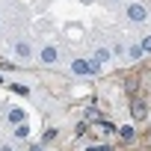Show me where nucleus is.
Instances as JSON below:
<instances>
[{"label":"nucleus","instance_id":"1","mask_svg":"<svg viewBox=\"0 0 151 151\" xmlns=\"http://www.w3.org/2000/svg\"><path fill=\"white\" fill-rule=\"evenodd\" d=\"M127 18H130L133 24H142V21H148V9H145L142 3H130V6H127Z\"/></svg>","mask_w":151,"mask_h":151},{"label":"nucleus","instance_id":"2","mask_svg":"<svg viewBox=\"0 0 151 151\" xmlns=\"http://www.w3.org/2000/svg\"><path fill=\"white\" fill-rule=\"evenodd\" d=\"M39 59H42L45 65H56V59H59V50H56V45H45V47L39 50Z\"/></svg>","mask_w":151,"mask_h":151},{"label":"nucleus","instance_id":"3","mask_svg":"<svg viewBox=\"0 0 151 151\" xmlns=\"http://www.w3.org/2000/svg\"><path fill=\"white\" fill-rule=\"evenodd\" d=\"M71 71H74V74H95L98 68H95L89 59H74V62H71Z\"/></svg>","mask_w":151,"mask_h":151},{"label":"nucleus","instance_id":"4","mask_svg":"<svg viewBox=\"0 0 151 151\" xmlns=\"http://www.w3.org/2000/svg\"><path fill=\"white\" fill-rule=\"evenodd\" d=\"M110 56H113V50H110V47H98V50H95V56H92L89 62H92V65L98 68V65H104V62H110Z\"/></svg>","mask_w":151,"mask_h":151},{"label":"nucleus","instance_id":"5","mask_svg":"<svg viewBox=\"0 0 151 151\" xmlns=\"http://www.w3.org/2000/svg\"><path fill=\"white\" fill-rule=\"evenodd\" d=\"M15 56L27 62V59L33 56V47H30V42H18V45H15Z\"/></svg>","mask_w":151,"mask_h":151},{"label":"nucleus","instance_id":"6","mask_svg":"<svg viewBox=\"0 0 151 151\" xmlns=\"http://www.w3.org/2000/svg\"><path fill=\"white\" fill-rule=\"evenodd\" d=\"M6 119H9V124H24V122H27V116H24V110H21V107H12Z\"/></svg>","mask_w":151,"mask_h":151},{"label":"nucleus","instance_id":"7","mask_svg":"<svg viewBox=\"0 0 151 151\" xmlns=\"http://www.w3.org/2000/svg\"><path fill=\"white\" fill-rule=\"evenodd\" d=\"M30 136V127H27V122L24 124H15V139H27Z\"/></svg>","mask_w":151,"mask_h":151},{"label":"nucleus","instance_id":"8","mask_svg":"<svg viewBox=\"0 0 151 151\" xmlns=\"http://www.w3.org/2000/svg\"><path fill=\"white\" fill-rule=\"evenodd\" d=\"M9 89H12L15 95H24V98L30 95V89H27V86H21V83H9Z\"/></svg>","mask_w":151,"mask_h":151},{"label":"nucleus","instance_id":"9","mask_svg":"<svg viewBox=\"0 0 151 151\" xmlns=\"http://www.w3.org/2000/svg\"><path fill=\"white\" fill-rule=\"evenodd\" d=\"M127 53H130V59H139V56H142V47H139V45H133Z\"/></svg>","mask_w":151,"mask_h":151},{"label":"nucleus","instance_id":"10","mask_svg":"<svg viewBox=\"0 0 151 151\" xmlns=\"http://www.w3.org/2000/svg\"><path fill=\"white\" fill-rule=\"evenodd\" d=\"M139 47H142V53H151V36H145V39H142V45H139Z\"/></svg>","mask_w":151,"mask_h":151},{"label":"nucleus","instance_id":"11","mask_svg":"<svg viewBox=\"0 0 151 151\" xmlns=\"http://www.w3.org/2000/svg\"><path fill=\"white\" fill-rule=\"evenodd\" d=\"M119 133H122V139H133V127H122Z\"/></svg>","mask_w":151,"mask_h":151},{"label":"nucleus","instance_id":"12","mask_svg":"<svg viewBox=\"0 0 151 151\" xmlns=\"http://www.w3.org/2000/svg\"><path fill=\"white\" fill-rule=\"evenodd\" d=\"M0 151H15V148H12V145H3V148H0Z\"/></svg>","mask_w":151,"mask_h":151},{"label":"nucleus","instance_id":"13","mask_svg":"<svg viewBox=\"0 0 151 151\" xmlns=\"http://www.w3.org/2000/svg\"><path fill=\"white\" fill-rule=\"evenodd\" d=\"M27 151H42V145H33V148H27Z\"/></svg>","mask_w":151,"mask_h":151}]
</instances>
